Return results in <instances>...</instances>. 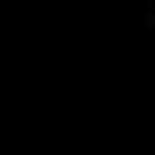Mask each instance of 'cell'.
I'll return each mask as SVG.
<instances>
[]
</instances>
